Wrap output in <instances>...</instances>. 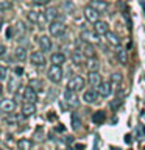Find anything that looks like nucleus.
Instances as JSON below:
<instances>
[{
  "label": "nucleus",
  "instance_id": "f257e3e1",
  "mask_svg": "<svg viewBox=\"0 0 145 150\" xmlns=\"http://www.w3.org/2000/svg\"><path fill=\"white\" fill-rule=\"evenodd\" d=\"M63 67L61 66H56V64H51L49 72H47V77L51 83H59L61 80H63Z\"/></svg>",
  "mask_w": 145,
  "mask_h": 150
},
{
  "label": "nucleus",
  "instance_id": "f03ea898",
  "mask_svg": "<svg viewBox=\"0 0 145 150\" xmlns=\"http://www.w3.org/2000/svg\"><path fill=\"white\" fill-rule=\"evenodd\" d=\"M49 31H50V35L55 36V38L63 36L64 33H65V25H64V22H61V21H53V22H50Z\"/></svg>",
  "mask_w": 145,
  "mask_h": 150
},
{
  "label": "nucleus",
  "instance_id": "7ed1b4c3",
  "mask_svg": "<svg viewBox=\"0 0 145 150\" xmlns=\"http://www.w3.org/2000/svg\"><path fill=\"white\" fill-rule=\"evenodd\" d=\"M84 78L83 77H80V75H75V77H72L69 80V83H67V89L69 91H73V92H78V91H81V89L84 88Z\"/></svg>",
  "mask_w": 145,
  "mask_h": 150
},
{
  "label": "nucleus",
  "instance_id": "20e7f679",
  "mask_svg": "<svg viewBox=\"0 0 145 150\" xmlns=\"http://www.w3.org/2000/svg\"><path fill=\"white\" fill-rule=\"evenodd\" d=\"M80 53L83 56H86V58H89V59L95 58V49H94V45L89 44V42H84V41H83V44L80 45Z\"/></svg>",
  "mask_w": 145,
  "mask_h": 150
},
{
  "label": "nucleus",
  "instance_id": "39448f33",
  "mask_svg": "<svg viewBox=\"0 0 145 150\" xmlns=\"http://www.w3.org/2000/svg\"><path fill=\"white\" fill-rule=\"evenodd\" d=\"M30 61H31V64L33 66H37V67H42V66H45V56L42 52H33V53L30 55Z\"/></svg>",
  "mask_w": 145,
  "mask_h": 150
},
{
  "label": "nucleus",
  "instance_id": "423d86ee",
  "mask_svg": "<svg viewBox=\"0 0 145 150\" xmlns=\"http://www.w3.org/2000/svg\"><path fill=\"white\" fill-rule=\"evenodd\" d=\"M64 100L65 103H67L69 106H78L80 105V100H78V97H77V92H73V91H69V89H65V92H64Z\"/></svg>",
  "mask_w": 145,
  "mask_h": 150
},
{
  "label": "nucleus",
  "instance_id": "0eeeda50",
  "mask_svg": "<svg viewBox=\"0 0 145 150\" xmlns=\"http://www.w3.org/2000/svg\"><path fill=\"white\" fill-rule=\"evenodd\" d=\"M94 30L98 36H106L109 33V23L105 22V21H98L94 23Z\"/></svg>",
  "mask_w": 145,
  "mask_h": 150
},
{
  "label": "nucleus",
  "instance_id": "6e6552de",
  "mask_svg": "<svg viewBox=\"0 0 145 150\" xmlns=\"http://www.w3.org/2000/svg\"><path fill=\"white\" fill-rule=\"evenodd\" d=\"M84 17H86L87 22L95 23V22L100 21V13H97L95 9L91 8V6H86V8H84Z\"/></svg>",
  "mask_w": 145,
  "mask_h": 150
},
{
  "label": "nucleus",
  "instance_id": "1a4fd4ad",
  "mask_svg": "<svg viewBox=\"0 0 145 150\" xmlns=\"http://www.w3.org/2000/svg\"><path fill=\"white\" fill-rule=\"evenodd\" d=\"M37 44H39L42 53H44V52H50V50H51V47H53V44H51V39H50V36H47V35L39 36V39H37Z\"/></svg>",
  "mask_w": 145,
  "mask_h": 150
},
{
  "label": "nucleus",
  "instance_id": "9d476101",
  "mask_svg": "<svg viewBox=\"0 0 145 150\" xmlns=\"http://www.w3.org/2000/svg\"><path fill=\"white\" fill-rule=\"evenodd\" d=\"M0 110L3 112L11 114V112H14V110H16V102L11 100V98H3V100H0Z\"/></svg>",
  "mask_w": 145,
  "mask_h": 150
},
{
  "label": "nucleus",
  "instance_id": "9b49d317",
  "mask_svg": "<svg viewBox=\"0 0 145 150\" xmlns=\"http://www.w3.org/2000/svg\"><path fill=\"white\" fill-rule=\"evenodd\" d=\"M89 6L94 8L97 13H105L108 8H109V5H108L106 0H91V3H89Z\"/></svg>",
  "mask_w": 145,
  "mask_h": 150
},
{
  "label": "nucleus",
  "instance_id": "f8f14e48",
  "mask_svg": "<svg viewBox=\"0 0 145 150\" xmlns=\"http://www.w3.org/2000/svg\"><path fill=\"white\" fill-rule=\"evenodd\" d=\"M23 100H25V103H36L37 92L34 91V88H31V86L25 88V91H23Z\"/></svg>",
  "mask_w": 145,
  "mask_h": 150
},
{
  "label": "nucleus",
  "instance_id": "ddd939ff",
  "mask_svg": "<svg viewBox=\"0 0 145 150\" xmlns=\"http://www.w3.org/2000/svg\"><path fill=\"white\" fill-rule=\"evenodd\" d=\"M97 92H98V96H100V97H105V98H106V97H109V96H111V92H112L111 83H109V81H105V83L101 81V84L97 88Z\"/></svg>",
  "mask_w": 145,
  "mask_h": 150
},
{
  "label": "nucleus",
  "instance_id": "4468645a",
  "mask_svg": "<svg viewBox=\"0 0 145 150\" xmlns=\"http://www.w3.org/2000/svg\"><path fill=\"white\" fill-rule=\"evenodd\" d=\"M83 100L86 102V103H95V102L98 100V92H97V89H87V91H84Z\"/></svg>",
  "mask_w": 145,
  "mask_h": 150
},
{
  "label": "nucleus",
  "instance_id": "2eb2a0df",
  "mask_svg": "<svg viewBox=\"0 0 145 150\" xmlns=\"http://www.w3.org/2000/svg\"><path fill=\"white\" fill-rule=\"evenodd\" d=\"M27 19L30 22H33V23H41V22L47 21L45 14H41V13H37V11H28L27 13Z\"/></svg>",
  "mask_w": 145,
  "mask_h": 150
},
{
  "label": "nucleus",
  "instance_id": "dca6fc26",
  "mask_svg": "<svg viewBox=\"0 0 145 150\" xmlns=\"http://www.w3.org/2000/svg\"><path fill=\"white\" fill-rule=\"evenodd\" d=\"M81 39L84 42H89V44H94V42H98L100 41V38H98V35L95 31H87V30H84L81 33Z\"/></svg>",
  "mask_w": 145,
  "mask_h": 150
},
{
  "label": "nucleus",
  "instance_id": "f3484780",
  "mask_svg": "<svg viewBox=\"0 0 145 150\" xmlns=\"http://www.w3.org/2000/svg\"><path fill=\"white\" fill-rule=\"evenodd\" d=\"M87 83L91 84L92 88H98L101 84V77L98 72H89L87 75Z\"/></svg>",
  "mask_w": 145,
  "mask_h": 150
},
{
  "label": "nucleus",
  "instance_id": "a211bd4d",
  "mask_svg": "<svg viewBox=\"0 0 145 150\" xmlns=\"http://www.w3.org/2000/svg\"><path fill=\"white\" fill-rule=\"evenodd\" d=\"M36 112V105L34 103H23L22 106V116L23 117H30Z\"/></svg>",
  "mask_w": 145,
  "mask_h": 150
},
{
  "label": "nucleus",
  "instance_id": "6ab92c4d",
  "mask_svg": "<svg viewBox=\"0 0 145 150\" xmlns=\"http://www.w3.org/2000/svg\"><path fill=\"white\" fill-rule=\"evenodd\" d=\"M105 120H106V112L105 111H101V110H98L94 112V116H92V122L95 125H101V124H105Z\"/></svg>",
  "mask_w": 145,
  "mask_h": 150
},
{
  "label": "nucleus",
  "instance_id": "aec40b11",
  "mask_svg": "<svg viewBox=\"0 0 145 150\" xmlns=\"http://www.w3.org/2000/svg\"><path fill=\"white\" fill-rule=\"evenodd\" d=\"M50 59H51V63L56 64V66H63L65 63V55L61 53V52H55V53H51Z\"/></svg>",
  "mask_w": 145,
  "mask_h": 150
},
{
  "label": "nucleus",
  "instance_id": "412c9836",
  "mask_svg": "<svg viewBox=\"0 0 145 150\" xmlns=\"http://www.w3.org/2000/svg\"><path fill=\"white\" fill-rule=\"evenodd\" d=\"M14 56L19 59V61H25L27 59V49L22 45L16 47V50H14Z\"/></svg>",
  "mask_w": 145,
  "mask_h": 150
},
{
  "label": "nucleus",
  "instance_id": "4be33fe9",
  "mask_svg": "<svg viewBox=\"0 0 145 150\" xmlns=\"http://www.w3.org/2000/svg\"><path fill=\"white\" fill-rule=\"evenodd\" d=\"M106 39H108V42H109L111 45H114V47H120V38L115 35V33H112V31H109L106 35Z\"/></svg>",
  "mask_w": 145,
  "mask_h": 150
},
{
  "label": "nucleus",
  "instance_id": "5701e85b",
  "mask_svg": "<svg viewBox=\"0 0 145 150\" xmlns=\"http://www.w3.org/2000/svg\"><path fill=\"white\" fill-rule=\"evenodd\" d=\"M45 19H47V21H50V22L58 21V9H56V8H49L45 11Z\"/></svg>",
  "mask_w": 145,
  "mask_h": 150
},
{
  "label": "nucleus",
  "instance_id": "b1692460",
  "mask_svg": "<svg viewBox=\"0 0 145 150\" xmlns=\"http://www.w3.org/2000/svg\"><path fill=\"white\" fill-rule=\"evenodd\" d=\"M17 149H19V150H31V141H30V139H27V138L19 139Z\"/></svg>",
  "mask_w": 145,
  "mask_h": 150
},
{
  "label": "nucleus",
  "instance_id": "393cba45",
  "mask_svg": "<svg viewBox=\"0 0 145 150\" xmlns=\"http://www.w3.org/2000/svg\"><path fill=\"white\" fill-rule=\"evenodd\" d=\"M117 58H119V63L120 64H126V63H128V55H126V50L119 47V50H117Z\"/></svg>",
  "mask_w": 145,
  "mask_h": 150
},
{
  "label": "nucleus",
  "instance_id": "a878e982",
  "mask_svg": "<svg viewBox=\"0 0 145 150\" xmlns=\"http://www.w3.org/2000/svg\"><path fill=\"white\" fill-rule=\"evenodd\" d=\"M87 69H89V72H98V67H100V64H98V61L95 58H92V59H89L87 63Z\"/></svg>",
  "mask_w": 145,
  "mask_h": 150
},
{
  "label": "nucleus",
  "instance_id": "bb28decb",
  "mask_svg": "<svg viewBox=\"0 0 145 150\" xmlns=\"http://www.w3.org/2000/svg\"><path fill=\"white\" fill-rule=\"evenodd\" d=\"M109 83H111V86H119L122 83V74H112Z\"/></svg>",
  "mask_w": 145,
  "mask_h": 150
},
{
  "label": "nucleus",
  "instance_id": "cd10ccee",
  "mask_svg": "<svg viewBox=\"0 0 145 150\" xmlns=\"http://www.w3.org/2000/svg\"><path fill=\"white\" fill-rule=\"evenodd\" d=\"M80 125H81L80 117L77 114H72V127H73V130H80Z\"/></svg>",
  "mask_w": 145,
  "mask_h": 150
},
{
  "label": "nucleus",
  "instance_id": "c85d7f7f",
  "mask_svg": "<svg viewBox=\"0 0 145 150\" xmlns=\"http://www.w3.org/2000/svg\"><path fill=\"white\" fill-rule=\"evenodd\" d=\"M72 61L75 64H81L83 63V56H81V53L80 52H75V53L72 55Z\"/></svg>",
  "mask_w": 145,
  "mask_h": 150
},
{
  "label": "nucleus",
  "instance_id": "c756f323",
  "mask_svg": "<svg viewBox=\"0 0 145 150\" xmlns=\"http://www.w3.org/2000/svg\"><path fill=\"white\" fill-rule=\"evenodd\" d=\"M6 122H8V124H17V122H19V117L14 114V112H13V114H8V116H6Z\"/></svg>",
  "mask_w": 145,
  "mask_h": 150
},
{
  "label": "nucleus",
  "instance_id": "7c9ffc66",
  "mask_svg": "<svg viewBox=\"0 0 145 150\" xmlns=\"http://www.w3.org/2000/svg\"><path fill=\"white\" fill-rule=\"evenodd\" d=\"M120 105H122V100H120V98H119V97L114 98V100L111 102V108H112V111H117V108H119Z\"/></svg>",
  "mask_w": 145,
  "mask_h": 150
},
{
  "label": "nucleus",
  "instance_id": "2f4dec72",
  "mask_svg": "<svg viewBox=\"0 0 145 150\" xmlns=\"http://www.w3.org/2000/svg\"><path fill=\"white\" fill-rule=\"evenodd\" d=\"M6 74H8L6 67H5V66H0V81H2V80H5V78H6Z\"/></svg>",
  "mask_w": 145,
  "mask_h": 150
},
{
  "label": "nucleus",
  "instance_id": "473e14b6",
  "mask_svg": "<svg viewBox=\"0 0 145 150\" xmlns=\"http://www.w3.org/2000/svg\"><path fill=\"white\" fill-rule=\"evenodd\" d=\"M136 131H137V136H139V138H144V136H145V128H144V125H139L137 128H136Z\"/></svg>",
  "mask_w": 145,
  "mask_h": 150
},
{
  "label": "nucleus",
  "instance_id": "72a5a7b5",
  "mask_svg": "<svg viewBox=\"0 0 145 150\" xmlns=\"http://www.w3.org/2000/svg\"><path fill=\"white\" fill-rule=\"evenodd\" d=\"M50 0H33V3L37 5V6H44V5H47Z\"/></svg>",
  "mask_w": 145,
  "mask_h": 150
},
{
  "label": "nucleus",
  "instance_id": "f704fd0d",
  "mask_svg": "<svg viewBox=\"0 0 145 150\" xmlns=\"http://www.w3.org/2000/svg\"><path fill=\"white\" fill-rule=\"evenodd\" d=\"M17 84H19V83H17V80H14V81L11 80V81H9V91H11V92H13V91H16Z\"/></svg>",
  "mask_w": 145,
  "mask_h": 150
},
{
  "label": "nucleus",
  "instance_id": "c9c22d12",
  "mask_svg": "<svg viewBox=\"0 0 145 150\" xmlns=\"http://www.w3.org/2000/svg\"><path fill=\"white\" fill-rule=\"evenodd\" d=\"M14 72H16L17 75H22L23 74V69L22 67H16V69H14Z\"/></svg>",
  "mask_w": 145,
  "mask_h": 150
},
{
  "label": "nucleus",
  "instance_id": "e433bc0d",
  "mask_svg": "<svg viewBox=\"0 0 145 150\" xmlns=\"http://www.w3.org/2000/svg\"><path fill=\"white\" fill-rule=\"evenodd\" d=\"M131 141H133V138H131V134H126V136H125V142H126V144H130Z\"/></svg>",
  "mask_w": 145,
  "mask_h": 150
},
{
  "label": "nucleus",
  "instance_id": "4c0bfd02",
  "mask_svg": "<svg viewBox=\"0 0 145 150\" xmlns=\"http://www.w3.org/2000/svg\"><path fill=\"white\" fill-rule=\"evenodd\" d=\"M11 28H8V31H6V38H8V39H11Z\"/></svg>",
  "mask_w": 145,
  "mask_h": 150
},
{
  "label": "nucleus",
  "instance_id": "58836bf2",
  "mask_svg": "<svg viewBox=\"0 0 145 150\" xmlns=\"http://www.w3.org/2000/svg\"><path fill=\"white\" fill-rule=\"evenodd\" d=\"M5 53V45H0V55Z\"/></svg>",
  "mask_w": 145,
  "mask_h": 150
},
{
  "label": "nucleus",
  "instance_id": "ea45409f",
  "mask_svg": "<svg viewBox=\"0 0 145 150\" xmlns=\"http://www.w3.org/2000/svg\"><path fill=\"white\" fill-rule=\"evenodd\" d=\"M77 149H78V150H83V149H84V145H81V144H78V145H77Z\"/></svg>",
  "mask_w": 145,
  "mask_h": 150
},
{
  "label": "nucleus",
  "instance_id": "a19ab883",
  "mask_svg": "<svg viewBox=\"0 0 145 150\" xmlns=\"http://www.w3.org/2000/svg\"><path fill=\"white\" fill-rule=\"evenodd\" d=\"M2 94H3V86L0 84V96H2Z\"/></svg>",
  "mask_w": 145,
  "mask_h": 150
},
{
  "label": "nucleus",
  "instance_id": "79ce46f5",
  "mask_svg": "<svg viewBox=\"0 0 145 150\" xmlns=\"http://www.w3.org/2000/svg\"><path fill=\"white\" fill-rule=\"evenodd\" d=\"M142 8H144V13H145V2H142Z\"/></svg>",
  "mask_w": 145,
  "mask_h": 150
},
{
  "label": "nucleus",
  "instance_id": "37998d69",
  "mask_svg": "<svg viewBox=\"0 0 145 150\" xmlns=\"http://www.w3.org/2000/svg\"><path fill=\"white\" fill-rule=\"evenodd\" d=\"M67 150H75V149H70V147H69V149H67Z\"/></svg>",
  "mask_w": 145,
  "mask_h": 150
},
{
  "label": "nucleus",
  "instance_id": "c03bdc74",
  "mask_svg": "<svg viewBox=\"0 0 145 150\" xmlns=\"http://www.w3.org/2000/svg\"><path fill=\"white\" fill-rule=\"evenodd\" d=\"M144 150H145V147H144Z\"/></svg>",
  "mask_w": 145,
  "mask_h": 150
},
{
  "label": "nucleus",
  "instance_id": "a18cd8bd",
  "mask_svg": "<svg viewBox=\"0 0 145 150\" xmlns=\"http://www.w3.org/2000/svg\"><path fill=\"white\" fill-rule=\"evenodd\" d=\"M0 150H2V149H0Z\"/></svg>",
  "mask_w": 145,
  "mask_h": 150
}]
</instances>
